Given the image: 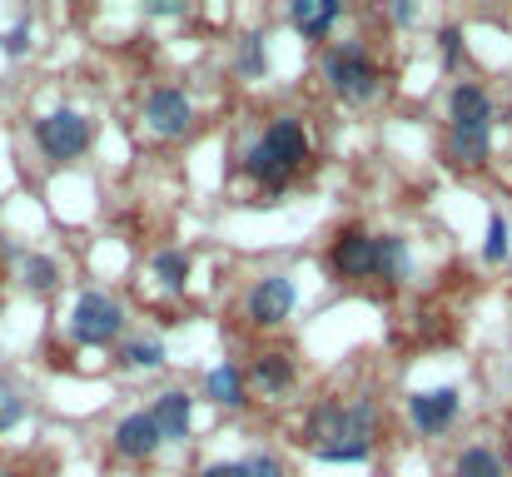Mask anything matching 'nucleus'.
Here are the masks:
<instances>
[{"label": "nucleus", "mask_w": 512, "mask_h": 477, "mask_svg": "<svg viewBox=\"0 0 512 477\" xmlns=\"http://www.w3.org/2000/svg\"><path fill=\"white\" fill-rule=\"evenodd\" d=\"M373 428H378V408L368 398H358V403H324L309 418L314 448H334V443H368L373 448Z\"/></svg>", "instance_id": "f257e3e1"}, {"label": "nucleus", "mask_w": 512, "mask_h": 477, "mask_svg": "<svg viewBox=\"0 0 512 477\" xmlns=\"http://www.w3.org/2000/svg\"><path fill=\"white\" fill-rule=\"evenodd\" d=\"M324 75H329L334 95L353 100V105L373 100V95H378V85H383V75H378L373 55H368L358 40H343V45H334V50L324 55Z\"/></svg>", "instance_id": "f03ea898"}, {"label": "nucleus", "mask_w": 512, "mask_h": 477, "mask_svg": "<svg viewBox=\"0 0 512 477\" xmlns=\"http://www.w3.org/2000/svg\"><path fill=\"white\" fill-rule=\"evenodd\" d=\"M120 328H125L120 299H110V294H100V289H90V294L75 299V314H70V338H75V343L105 348L110 338H120Z\"/></svg>", "instance_id": "7ed1b4c3"}, {"label": "nucleus", "mask_w": 512, "mask_h": 477, "mask_svg": "<svg viewBox=\"0 0 512 477\" xmlns=\"http://www.w3.org/2000/svg\"><path fill=\"white\" fill-rule=\"evenodd\" d=\"M35 145L45 159H80L90 150V120L80 110H55V115H40L35 120Z\"/></svg>", "instance_id": "20e7f679"}, {"label": "nucleus", "mask_w": 512, "mask_h": 477, "mask_svg": "<svg viewBox=\"0 0 512 477\" xmlns=\"http://www.w3.org/2000/svg\"><path fill=\"white\" fill-rule=\"evenodd\" d=\"M294 279L289 274H269V279H259L249 294H244V318L249 323H259V328H274V323H284V318L294 314Z\"/></svg>", "instance_id": "39448f33"}, {"label": "nucleus", "mask_w": 512, "mask_h": 477, "mask_svg": "<svg viewBox=\"0 0 512 477\" xmlns=\"http://www.w3.org/2000/svg\"><path fill=\"white\" fill-rule=\"evenodd\" d=\"M145 125H150L155 135H165V140L189 135V130H194V100H189L184 90H174V85L150 90V95H145Z\"/></svg>", "instance_id": "423d86ee"}, {"label": "nucleus", "mask_w": 512, "mask_h": 477, "mask_svg": "<svg viewBox=\"0 0 512 477\" xmlns=\"http://www.w3.org/2000/svg\"><path fill=\"white\" fill-rule=\"evenodd\" d=\"M259 145L284 169V179H294V169H304V159H309V135H304V125H299L294 115H279V120L259 135Z\"/></svg>", "instance_id": "0eeeda50"}, {"label": "nucleus", "mask_w": 512, "mask_h": 477, "mask_svg": "<svg viewBox=\"0 0 512 477\" xmlns=\"http://www.w3.org/2000/svg\"><path fill=\"white\" fill-rule=\"evenodd\" d=\"M458 408H463V393H458L453 383H443V388H428V393H413V398H408V418H413V428H418V433H443V428H453Z\"/></svg>", "instance_id": "6e6552de"}, {"label": "nucleus", "mask_w": 512, "mask_h": 477, "mask_svg": "<svg viewBox=\"0 0 512 477\" xmlns=\"http://www.w3.org/2000/svg\"><path fill=\"white\" fill-rule=\"evenodd\" d=\"M329 269L339 279H373V234L363 229H343L329 249Z\"/></svg>", "instance_id": "1a4fd4ad"}, {"label": "nucleus", "mask_w": 512, "mask_h": 477, "mask_svg": "<svg viewBox=\"0 0 512 477\" xmlns=\"http://www.w3.org/2000/svg\"><path fill=\"white\" fill-rule=\"evenodd\" d=\"M115 453L130 458V463L155 458V453H160V428H155V418H150V413H130V418H120V423H115Z\"/></svg>", "instance_id": "9d476101"}, {"label": "nucleus", "mask_w": 512, "mask_h": 477, "mask_svg": "<svg viewBox=\"0 0 512 477\" xmlns=\"http://www.w3.org/2000/svg\"><path fill=\"white\" fill-rule=\"evenodd\" d=\"M493 155V125H448V159L458 169H483Z\"/></svg>", "instance_id": "9b49d317"}, {"label": "nucleus", "mask_w": 512, "mask_h": 477, "mask_svg": "<svg viewBox=\"0 0 512 477\" xmlns=\"http://www.w3.org/2000/svg\"><path fill=\"white\" fill-rule=\"evenodd\" d=\"M150 418H155V428H160V443H179V438L189 433V423H194V398H189L184 388H170V393L155 398Z\"/></svg>", "instance_id": "f8f14e48"}, {"label": "nucleus", "mask_w": 512, "mask_h": 477, "mask_svg": "<svg viewBox=\"0 0 512 477\" xmlns=\"http://www.w3.org/2000/svg\"><path fill=\"white\" fill-rule=\"evenodd\" d=\"M448 115H453V125H493V100H488L483 85L458 80L453 95H448Z\"/></svg>", "instance_id": "ddd939ff"}, {"label": "nucleus", "mask_w": 512, "mask_h": 477, "mask_svg": "<svg viewBox=\"0 0 512 477\" xmlns=\"http://www.w3.org/2000/svg\"><path fill=\"white\" fill-rule=\"evenodd\" d=\"M249 383L264 393V398H279V393H289L294 388V358L289 353H259L254 358V368H249Z\"/></svg>", "instance_id": "4468645a"}, {"label": "nucleus", "mask_w": 512, "mask_h": 477, "mask_svg": "<svg viewBox=\"0 0 512 477\" xmlns=\"http://www.w3.org/2000/svg\"><path fill=\"white\" fill-rule=\"evenodd\" d=\"M339 15H343L339 0H294V5H289V20L304 30V40H324Z\"/></svg>", "instance_id": "2eb2a0df"}, {"label": "nucleus", "mask_w": 512, "mask_h": 477, "mask_svg": "<svg viewBox=\"0 0 512 477\" xmlns=\"http://www.w3.org/2000/svg\"><path fill=\"white\" fill-rule=\"evenodd\" d=\"M373 274H378V279H393V284L413 274V254H408V239H403V234L373 239Z\"/></svg>", "instance_id": "dca6fc26"}, {"label": "nucleus", "mask_w": 512, "mask_h": 477, "mask_svg": "<svg viewBox=\"0 0 512 477\" xmlns=\"http://www.w3.org/2000/svg\"><path fill=\"white\" fill-rule=\"evenodd\" d=\"M204 398L219 403V408H239L244 403V368H234V363L209 368L204 373Z\"/></svg>", "instance_id": "f3484780"}, {"label": "nucleus", "mask_w": 512, "mask_h": 477, "mask_svg": "<svg viewBox=\"0 0 512 477\" xmlns=\"http://www.w3.org/2000/svg\"><path fill=\"white\" fill-rule=\"evenodd\" d=\"M453 477H508V463L493 448H463L453 458Z\"/></svg>", "instance_id": "a211bd4d"}, {"label": "nucleus", "mask_w": 512, "mask_h": 477, "mask_svg": "<svg viewBox=\"0 0 512 477\" xmlns=\"http://www.w3.org/2000/svg\"><path fill=\"white\" fill-rule=\"evenodd\" d=\"M155 279L165 284V294H184V284H189V254L184 249H160L155 254Z\"/></svg>", "instance_id": "6ab92c4d"}, {"label": "nucleus", "mask_w": 512, "mask_h": 477, "mask_svg": "<svg viewBox=\"0 0 512 477\" xmlns=\"http://www.w3.org/2000/svg\"><path fill=\"white\" fill-rule=\"evenodd\" d=\"M20 274H25V284H30L35 294H50V289H55V279H60V264H55V259H45V254H25Z\"/></svg>", "instance_id": "aec40b11"}, {"label": "nucleus", "mask_w": 512, "mask_h": 477, "mask_svg": "<svg viewBox=\"0 0 512 477\" xmlns=\"http://www.w3.org/2000/svg\"><path fill=\"white\" fill-rule=\"evenodd\" d=\"M120 363L125 368H165V343L160 338H135V343H125Z\"/></svg>", "instance_id": "412c9836"}, {"label": "nucleus", "mask_w": 512, "mask_h": 477, "mask_svg": "<svg viewBox=\"0 0 512 477\" xmlns=\"http://www.w3.org/2000/svg\"><path fill=\"white\" fill-rule=\"evenodd\" d=\"M508 249H512L508 219H503V214H493V219H488V244H483V259H488V264H503V259H508Z\"/></svg>", "instance_id": "4be33fe9"}, {"label": "nucleus", "mask_w": 512, "mask_h": 477, "mask_svg": "<svg viewBox=\"0 0 512 477\" xmlns=\"http://www.w3.org/2000/svg\"><path fill=\"white\" fill-rule=\"evenodd\" d=\"M319 463H368L373 448L368 443H334V448H314Z\"/></svg>", "instance_id": "5701e85b"}, {"label": "nucleus", "mask_w": 512, "mask_h": 477, "mask_svg": "<svg viewBox=\"0 0 512 477\" xmlns=\"http://www.w3.org/2000/svg\"><path fill=\"white\" fill-rule=\"evenodd\" d=\"M239 70L244 75H264L269 70V55H264V40L259 35H244L239 40Z\"/></svg>", "instance_id": "b1692460"}, {"label": "nucleus", "mask_w": 512, "mask_h": 477, "mask_svg": "<svg viewBox=\"0 0 512 477\" xmlns=\"http://www.w3.org/2000/svg\"><path fill=\"white\" fill-rule=\"evenodd\" d=\"M438 50H443V65L458 70V55H463V30L458 25H443L438 30Z\"/></svg>", "instance_id": "393cba45"}, {"label": "nucleus", "mask_w": 512, "mask_h": 477, "mask_svg": "<svg viewBox=\"0 0 512 477\" xmlns=\"http://www.w3.org/2000/svg\"><path fill=\"white\" fill-rule=\"evenodd\" d=\"M244 477H289V473H284V463H279L274 453H254V458L244 463Z\"/></svg>", "instance_id": "a878e982"}, {"label": "nucleus", "mask_w": 512, "mask_h": 477, "mask_svg": "<svg viewBox=\"0 0 512 477\" xmlns=\"http://www.w3.org/2000/svg\"><path fill=\"white\" fill-rule=\"evenodd\" d=\"M0 50H5V55H25V50H30V25L5 30V35H0Z\"/></svg>", "instance_id": "bb28decb"}, {"label": "nucleus", "mask_w": 512, "mask_h": 477, "mask_svg": "<svg viewBox=\"0 0 512 477\" xmlns=\"http://www.w3.org/2000/svg\"><path fill=\"white\" fill-rule=\"evenodd\" d=\"M20 418H25V403H20V398H10V393H0V433H5V428H15Z\"/></svg>", "instance_id": "cd10ccee"}, {"label": "nucleus", "mask_w": 512, "mask_h": 477, "mask_svg": "<svg viewBox=\"0 0 512 477\" xmlns=\"http://www.w3.org/2000/svg\"><path fill=\"white\" fill-rule=\"evenodd\" d=\"M199 477H244V463H209Z\"/></svg>", "instance_id": "c85d7f7f"}, {"label": "nucleus", "mask_w": 512, "mask_h": 477, "mask_svg": "<svg viewBox=\"0 0 512 477\" xmlns=\"http://www.w3.org/2000/svg\"><path fill=\"white\" fill-rule=\"evenodd\" d=\"M0 477H20V473H0Z\"/></svg>", "instance_id": "c756f323"}]
</instances>
